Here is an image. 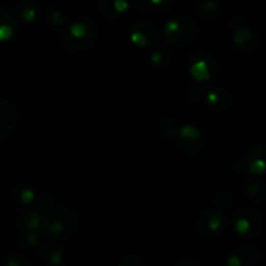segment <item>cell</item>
Wrapping results in <instances>:
<instances>
[{"instance_id": "484cf974", "label": "cell", "mask_w": 266, "mask_h": 266, "mask_svg": "<svg viewBox=\"0 0 266 266\" xmlns=\"http://www.w3.org/2000/svg\"><path fill=\"white\" fill-rule=\"evenodd\" d=\"M7 266H29L30 260L23 255H12L7 257Z\"/></svg>"}, {"instance_id": "ffe728a7", "label": "cell", "mask_w": 266, "mask_h": 266, "mask_svg": "<svg viewBox=\"0 0 266 266\" xmlns=\"http://www.w3.org/2000/svg\"><path fill=\"white\" fill-rule=\"evenodd\" d=\"M246 194L251 200L262 201L266 199V183L262 180L251 179L246 183Z\"/></svg>"}, {"instance_id": "9c48e42d", "label": "cell", "mask_w": 266, "mask_h": 266, "mask_svg": "<svg viewBox=\"0 0 266 266\" xmlns=\"http://www.w3.org/2000/svg\"><path fill=\"white\" fill-rule=\"evenodd\" d=\"M244 168L253 175L266 174V144H256L249 149Z\"/></svg>"}, {"instance_id": "6da1fadb", "label": "cell", "mask_w": 266, "mask_h": 266, "mask_svg": "<svg viewBox=\"0 0 266 266\" xmlns=\"http://www.w3.org/2000/svg\"><path fill=\"white\" fill-rule=\"evenodd\" d=\"M77 215L68 206H52L43 213L42 232L52 239H66L78 229Z\"/></svg>"}, {"instance_id": "603a6c76", "label": "cell", "mask_w": 266, "mask_h": 266, "mask_svg": "<svg viewBox=\"0 0 266 266\" xmlns=\"http://www.w3.org/2000/svg\"><path fill=\"white\" fill-rule=\"evenodd\" d=\"M46 20L48 25H51L54 29H61L63 30L66 25H68V17L60 9H51L48 11L46 16Z\"/></svg>"}, {"instance_id": "4fadbf2b", "label": "cell", "mask_w": 266, "mask_h": 266, "mask_svg": "<svg viewBox=\"0 0 266 266\" xmlns=\"http://www.w3.org/2000/svg\"><path fill=\"white\" fill-rule=\"evenodd\" d=\"M205 104L215 112H225L230 107V95L226 90L212 89L204 94Z\"/></svg>"}, {"instance_id": "4316f807", "label": "cell", "mask_w": 266, "mask_h": 266, "mask_svg": "<svg viewBox=\"0 0 266 266\" xmlns=\"http://www.w3.org/2000/svg\"><path fill=\"white\" fill-rule=\"evenodd\" d=\"M232 201H234V199L229 192H220L216 198V204L220 208H229V206H231Z\"/></svg>"}, {"instance_id": "3957f363", "label": "cell", "mask_w": 266, "mask_h": 266, "mask_svg": "<svg viewBox=\"0 0 266 266\" xmlns=\"http://www.w3.org/2000/svg\"><path fill=\"white\" fill-rule=\"evenodd\" d=\"M163 33L166 42L174 47L187 46L194 42L198 35L195 23L190 18L182 17V16L170 18L164 26Z\"/></svg>"}, {"instance_id": "7a4b0ae2", "label": "cell", "mask_w": 266, "mask_h": 266, "mask_svg": "<svg viewBox=\"0 0 266 266\" xmlns=\"http://www.w3.org/2000/svg\"><path fill=\"white\" fill-rule=\"evenodd\" d=\"M97 37V29L92 21L83 20L69 22L61 30V39L66 48L73 52H82L91 48Z\"/></svg>"}, {"instance_id": "ba28073f", "label": "cell", "mask_w": 266, "mask_h": 266, "mask_svg": "<svg viewBox=\"0 0 266 266\" xmlns=\"http://www.w3.org/2000/svg\"><path fill=\"white\" fill-rule=\"evenodd\" d=\"M175 135H177V146L187 153L198 152L203 144V137H201L200 131L194 126L180 127L175 132Z\"/></svg>"}, {"instance_id": "ac0fdd59", "label": "cell", "mask_w": 266, "mask_h": 266, "mask_svg": "<svg viewBox=\"0 0 266 266\" xmlns=\"http://www.w3.org/2000/svg\"><path fill=\"white\" fill-rule=\"evenodd\" d=\"M39 15V7L33 0H23L17 7V17L26 23H30L37 20Z\"/></svg>"}, {"instance_id": "5b68a950", "label": "cell", "mask_w": 266, "mask_h": 266, "mask_svg": "<svg viewBox=\"0 0 266 266\" xmlns=\"http://www.w3.org/2000/svg\"><path fill=\"white\" fill-rule=\"evenodd\" d=\"M189 72L199 82H210L217 75V63L208 52H195L189 59Z\"/></svg>"}, {"instance_id": "d4e9b609", "label": "cell", "mask_w": 266, "mask_h": 266, "mask_svg": "<svg viewBox=\"0 0 266 266\" xmlns=\"http://www.w3.org/2000/svg\"><path fill=\"white\" fill-rule=\"evenodd\" d=\"M39 232L40 231H29V230H26V232L22 234V236L20 239L21 244L23 247H26V248H34V247H37L40 242Z\"/></svg>"}, {"instance_id": "cb8c5ba5", "label": "cell", "mask_w": 266, "mask_h": 266, "mask_svg": "<svg viewBox=\"0 0 266 266\" xmlns=\"http://www.w3.org/2000/svg\"><path fill=\"white\" fill-rule=\"evenodd\" d=\"M13 196H15V200L22 206L33 205L38 199L35 192L32 189H28V187H20V189H17L15 191V194H13Z\"/></svg>"}, {"instance_id": "d6986e66", "label": "cell", "mask_w": 266, "mask_h": 266, "mask_svg": "<svg viewBox=\"0 0 266 266\" xmlns=\"http://www.w3.org/2000/svg\"><path fill=\"white\" fill-rule=\"evenodd\" d=\"M196 13L204 20H216L220 16L221 8L215 0H201L196 6Z\"/></svg>"}, {"instance_id": "52a82bcc", "label": "cell", "mask_w": 266, "mask_h": 266, "mask_svg": "<svg viewBox=\"0 0 266 266\" xmlns=\"http://www.w3.org/2000/svg\"><path fill=\"white\" fill-rule=\"evenodd\" d=\"M226 227V218L220 210H206L196 222V229L203 236L205 237H215L220 235L221 232Z\"/></svg>"}, {"instance_id": "2e32d148", "label": "cell", "mask_w": 266, "mask_h": 266, "mask_svg": "<svg viewBox=\"0 0 266 266\" xmlns=\"http://www.w3.org/2000/svg\"><path fill=\"white\" fill-rule=\"evenodd\" d=\"M129 8L127 0H100L99 9L105 17L118 18L125 15Z\"/></svg>"}, {"instance_id": "8992f818", "label": "cell", "mask_w": 266, "mask_h": 266, "mask_svg": "<svg viewBox=\"0 0 266 266\" xmlns=\"http://www.w3.org/2000/svg\"><path fill=\"white\" fill-rule=\"evenodd\" d=\"M129 38L138 48H151L160 39V32L155 23L148 21H137L130 26Z\"/></svg>"}, {"instance_id": "277c9868", "label": "cell", "mask_w": 266, "mask_h": 266, "mask_svg": "<svg viewBox=\"0 0 266 266\" xmlns=\"http://www.w3.org/2000/svg\"><path fill=\"white\" fill-rule=\"evenodd\" d=\"M262 223L256 209L239 206L234 213V230L242 237H256L261 231Z\"/></svg>"}, {"instance_id": "44dd1931", "label": "cell", "mask_w": 266, "mask_h": 266, "mask_svg": "<svg viewBox=\"0 0 266 266\" xmlns=\"http://www.w3.org/2000/svg\"><path fill=\"white\" fill-rule=\"evenodd\" d=\"M174 0H139L138 7L141 9L155 13H166L173 7Z\"/></svg>"}, {"instance_id": "83f0119b", "label": "cell", "mask_w": 266, "mask_h": 266, "mask_svg": "<svg viewBox=\"0 0 266 266\" xmlns=\"http://www.w3.org/2000/svg\"><path fill=\"white\" fill-rule=\"evenodd\" d=\"M160 131L164 132L165 135H174L177 132L175 131V125L169 120H165L161 122Z\"/></svg>"}, {"instance_id": "8fae6325", "label": "cell", "mask_w": 266, "mask_h": 266, "mask_svg": "<svg viewBox=\"0 0 266 266\" xmlns=\"http://www.w3.org/2000/svg\"><path fill=\"white\" fill-rule=\"evenodd\" d=\"M234 44L243 52H253L258 47V39L256 34L247 26H236L232 33Z\"/></svg>"}, {"instance_id": "5bb4252c", "label": "cell", "mask_w": 266, "mask_h": 266, "mask_svg": "<svg viewBox=\"0 0 266 266\" xmlns=\"http://www.w3.org/2000/svg\"><path fill=\"white\" fill-rule=\"evenodd\" d=\"M65 252L58 244H47L39 249V257L42 262L48 266H59L65 260Z\"/></svg>"}, {"instance_id": "9a60e30c", "label": "cell", "mask_w": 266, "mask_h": 266, "mask_svg": "<svg viewBox=\"0 0 266 266\" xmlns=\"http://www.w3.org/2000/svg\"><path fill=\"white\" fill-rule=\"evenodd\" d=\"M17 18L6 8L0 7V40L11 39L17 32Z\"/></svg>"}, {"instance_id": "e0dca14e", "label": "cell", "mask_w": 266, "mask_h": 266, "mask_svg": "<svg viewBox=\"0 0 266 266\" xmlns=\"http://www.w3.org/2000/svg\"><path fill=\"white\" fill-rule=\"evenodd\" d=\"M42 222H43V213L38 212V210L25 212L18 217V223L23 229L29 230V231L42 232Z\"/></svg>"}, {"instance_id": "7402d4cb", "label": "cell", "mask_w": 266, "mask_h": 266, "mask_svg": "<svg viewBox=\"0 0 266 266\" xmlns=\"http://www.w3.org/2000/svg\"><path fill=\"white\" fill-rule=\"evenodd\" d=\"M170 54L164 48H157L149 54V63L157 69H165L170 63Z\"/></svg>"}, {"instance_id": "30bf717a", "label": "cell", "mask_w": 266, "mask_h": 266, "mask_svg": "<svg viewBox=\"0 0 266 266\" xmlns=\"http://www.w3.org/2000/svg\"><path fill=\"white\" fill-rule=\"evenodd\" d=\"M17 122L18 113L16 107L8 100L0 99V138L11 134Z\"/></svg>"}, {"instance_id": "7c38bea8", "label": "cell", "mask_w": 266, "mask_h": 266, "mask_svg": "<svg viewBox=\"0 0 266 266\" xmlns=\"http://www.w3.org/2000/svg\"><path fill=\"white\" fill-rule=\"evenodd\" d=\"M258 260V252L251 246H243L234 249L227 257L229 266H255Z\"/></svg>"}]
</instances>
